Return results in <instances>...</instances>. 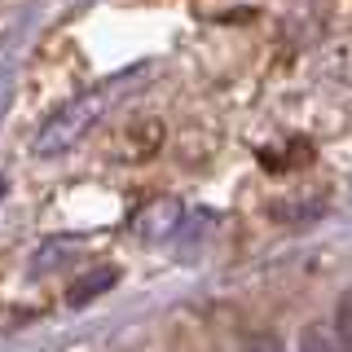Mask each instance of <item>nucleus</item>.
I'll use <instances>...</instances> for the list:
<instances>
[{"label": "nucleus", "mask_w": 352, "mask_h": 352, "mask_svg": "<svg viewBox=\"0 0 352 352\" xmlns=\"http://www.w3.org/2000/svg\"><path fill=\"white\" fill-rule=\"evenodd\" d=\"M339 344H344L339 335H326L322 326H313V330H304V339H300V352H339Z\"/></svg>", "instance_id": "39448f33"}, {"label": "nucleus", "mask_w": 352, "mask_h": 352, "mask_svg": "<svg viewBox=\"0 0 352 352\" xmlns=\"http://www.w3.org/2000/svg\"><path fill=\"white\" fill-rule=\"evenodd\" d=\"M102 97H106V88H97V93H88V97H80V102H71L62 115H53L49 124L40 128V137H36V154H58V150L71 146V141H80L84 128L97 119Z\"/></svg>", "instance_id": "f257e3e1"}, {"label": "nucleus", "mask_w": 352, "mask_h": 352, "mask_svg": "<svg viewBox=\"0 0 352 352\" xmlns=\"http://www.w3.org/2000/svg\"><path fill=\"white\" fill-rule=\"evenodd\" d=\"M128 146H132V150L124 154L128 163H137V159H150V154L163 146V124H159V119H146V124H137V128L128 132Z\"/></svg>", "instance_id": "20e7f679"}, {"label": "nucleus", "mask_w": 352, "mask_h": 352, "mask_svg": "<svg viewBox=\"0 0 352 352\" xmlns=\"http://www.w3.org/2000/svg\"><path fill=\"white\" fill-rule=\"evenodd\" d=\"M335 335L344 339V348H352V291L339 300V308H335Z\"/></svg>", "instance_id": "423d86ee"}, {"label": "nucleus", "mask_w": 352, "mask_h": 352, "mask_svg": "<svg viewBox=\"0 0 352 352\" xmlns=\"http://www.w3.org/2000/svg\"><path fill=\"white\" fill-rule=\"evenodd\" d=\"M115 282H119V269H97V273H88V278L75 282V291L66 295V300H71V308H84V304H93L97 295H106Z\"/></svg>", "instance_id": "7ed1b4c3"}, {"label": "nucleus", "mask_w": 352, "mask_h": 352, "mask_svg": "<svg viewBox=\"0 0 352 352\" xmlns=\"http://www.w3.org/2000/svg\"><path fill=\"white\" fill-rule=\"evenodd\" d=\"M0 194H5V181H0Z\"/></svg>", "instance_id": "0eeeda50"}, {"label": "nucleus", "mask_w": 352, "mask_h": 352, "mask_svg": "<svg viewBox=\"0 0 352 352\" xmlns=\"http://www.w3.org/2000/svg\"><path fill=\"white\" fill-rule=\"evenodd\" d=\"M181 203L176 198H154V203H146L137 212V220H132V229H137L146 242H168L176 229H181Z\"/></svg>", "instance_id": "f03ea898"}]
</instances>
